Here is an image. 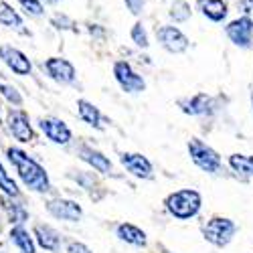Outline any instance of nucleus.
Returning <instances> with one entry per match:
<instances>
[{
	"instance_id": "nucleus-17",
	"label": "nucleus",
	"mask_w": 253,
	"mask_h": 253,
	"mask_svg": "<svg viewBox=\"0 0 253 253\" xmlns=\"http://www.w3.org/2000/svg\"><path fill=\"white\" fill-rule=\"evenodd\" d=\"M199 6L203 14L209 16L211 20H215V23H219V20L227 16V4L223 0H199Z\"/></svg>"
},
{
	"instance_id": "nucleus-11",
	"label": "nucleus",
	"mask_w": 253,
	"mask_h": 253,
	"mask_svg": "<svg viewBox=\"0 0 253 253\" xmlns=\"http://www.w3.org/2000/svg\"><path fill=\"white\" fill-rule=\"evenodd\" d=\"M8 126L14 134L16 140L20 142H31L33 140V130H31V124L25 112H10L8 114Z\"/></svg>"
},
{
	"instance_id": "nucleus-18",
	"label": "nucleus",
	"mask_w": 253,
	"mask_h": 253,
	"mask_svg": "<svg viewBox=\"0 0 253 253\" xmlns=\"http://www.w3.org/2000/svg\"><path fill=\"white\" fill-rule=\"evenodd\" d=\"M77 108H79V116L81 120H85L89 126H93V128H99V122H101V116H99V110L95 108V105H91L89 101L85 99H79L77 101Z\"/></svg>"
},
{
	"instance_id": "nucleus-9",
	"label": "nucleus",
	"mask_w": 253,
	"mask_h": 253,
	"mask_svg": "<svg viewBox=\"0 0 253 253\" xmlns=\"http://www.w3.org/2000/svg\"><path fill=\"white\" fill-rule=\"evenodd\" d=\"M0 59H2L6 65L14 71V73H18V75H29L31 73V63H29V59L20 53V51H16V49H12V47H0Z\"/></svg>"
},
{
	"instance_id": "nucleus-1",
	"label": "nucleus",
	"mask_w": 253,
	"mask_h": 253,
	"mask_svg": "<svg viewBox=\"0 0 253 253\" xmlns=\"http://www.w3.org/2000/svg\"><path fill=\"white\" fill-rule=\"evenodd\" d=\"M8 158H10V162L16 166V170H18L20 178L25 180L27 186H31L33 191H39V193L49 191V178H47V172H45L43 168H41L35 160H31L23 150L10 148V150H8Z\"/></svg>"
},
{
	"instance_id": "nucleus-25",
	"label": "nucleus",
	"mask_w": 253,
	"mask_h": 253,
	"mask_svg": "<svg viewBox=\"0 0 253 253\" xmlns=\"http://www.w3.org/2000/svg\"><path fill=\"white\" fill-rule=\"evenodd\" d=\"M170 16L174 20H186L188 16H191V6H188L186 2H174V6L170 8Z\"/></svg>"
},
{
	"instance_id": "nucleus-12",
	"label": "nucleus",
	"mask_w": 253,
	"mask_h": 253,
	"mask_svg": "<svg viewBox=\"0 0 253 253\" xmlns=\"http://www.w3.org/2000/svg\"><path fill=\"white\" fill-rule=\"evenodd\" d=\"M180 108L184 114H191V116H203L209 114L211 108H213V99H211L207 93H197L191 99H180Z\"/></svg>"
},
{
	"instance_id": "nucleus-24",
	"label": "nucleus",
	"mask_w": 253,
	"mask_h": 253,
	"mask_svg": "<svg viewBox=\"0 0 253 253\" xmlns=\"http://www.w3.org/2000/svg\"><path fill=\"white\" fill-rule=\"evenodd\" d=\"M0 188H2V191L6 195H10V197H18V188H16L14 180L8 178V174H6V170L2 168V164H0Z\"/></svg>"
},
{
	"instance_id": "nucleus-27",
	"label": "nucleus",
	"mask_w": 253,
	"mask_h": 253,
	"mask_svg": "<svg viewBox=\"0 0 253 253\" xmlns=\"http://www.w3.org/2000/svg\"><path fill=\"white\" fill-rule=\"evenodd\" d=\"M0 91H2V95L8 99V101H12V103H16V105H20V95H18V91L12 87V85H6V83H0Z\"/></svg>"
},
{
	"instance_id": "nucleus-15",
	"label": "nucleus",
	"mask_w": 253,
	"mask_h": 253,
	"mask_svg": "<svg viewBox=\"0 0 253 253\" xmlns=\"http://www.w3.org/2000/svg\"><path fill=\"white\" fill-rule=\"evenodd\" d=\"M79 156H81V160H85L87 164H91L95 170H99V172H110L112 170V162L108 160V156H103L101 152H97L93 148L83 146V148L79 150Z\"/></svg>"
},
{
	"instance_id": "nucleus-8",
	"label": "nucleus",
	"mask_w": 253,
	"mask_h": 253,
	"mask_svg": "<svg viewBox=\"0 0 253 253\" xmlns=\"http://www.w3.org/2000/svg\"><path fill=\"white\" fill-rule=\"evenodd\" d=\"M47 209L57 219H65V221H79L81 219V207L73 201H63V199L49 201Z\"/></svg>"
},
{
	"instance_id": "nucleus-32",
	"label": "nucleus",
	"mask_w": 253,
	"mask_h": 253,
	"mask_svg": "<svg viewBox=\"0 0 253 253\" xmlns=\"http://www.w3.org/2000/svg\"><path fill=\"white\" fill-rule=\"evenodd\" d=\"M45 2H57V0H45Z\"/></svg>"
},
{
	"instance_id": "nucleus-4",
	"label": "nucleus",
	"mask_w": 253,
	"mask_h": 253,
	"mask_svg": "<svg viewBox=\"0 0 253 253\" xmlns=\"http://www.w3.org/2000/svg\"><path fill=\"white\" fill-rule=\"evenodd\" d=\"M235 231H237V225L231 221V219H225V217H215V219H211L205 229H203V233H205V239L209 243H213L217 247H225L231 237L235 235Z\"/></svg>"
},
{
	"instance_id": "nucleus-29",
	"label": "nucleus",
	"mask_w": 253,
	"mask_h": 253,
	"mask_svg": "<svg viewBox=\"0 0 253 253\" xmlns=\"http://www.w3.org/2000/svg\"><path fill=\"white\" fill-rule=\"evenodd\" d=\"M126 4H128V8L134 12V14H140L144 4H146V0H126Z\"/></svg>"
},
{
	"instance_id": "nucleus-22",
	"label": "nucleus",
	"mask_w": 253,
	"mask_h": 253,
	"mask_svg": "<svg viewBox=\"0 0 253 253\" xmlns=\"http://www.w3.org/2000/svg\"><path fill=\"white\" fill-rule=\"evenodd\" d=\"M0 23L8 25V27H20V25H23V20H20V16L8 4L0 2Z\"/></svg>"
},
{
	"instance_id": "nucleus-26",
	"label": "nucleus",
	"mask_w": 253,
	"mask_h": 253,
	"mask_svg": "<svg viewBox=\"0 0 253 253\" xmlns=\"http://www.w3.org/2000/svg\"><path fill=\"white\" fill-rule=\"evenodd\" d=\"M132 39H134V43L136 45H140V47H148V37H146V31L142 29V25L138 23V25H134V29H132Z\"/></svg>"
},
{
	"instance_id": "nucleus-31",
	"label": "nucleus",
	"mask_w": 253,
	"mask_h": 253,
	"mask_svg": "<svg viewBox=\"0 0 253 253\" xmlns=\"http://www.w3.org/2000/svg\"><path fill=\"white\" fill-rule=\"evenodd\" d=\"M239 6H241V10H243L245 14L253 16V0H241ZM249 16H247V18H249Z\"/></svg>"
},
{
	"instance_id": "nucleus-30",
	"label": "nucleus",
	"mask_w": 253,
	"mask_h": 253,
	"mask_svg": "<svg viewBox=\"0 0 253 253\" xmlns=\"http://www.w3.org/2000/svg\"><path fill=\"white\" fill-rule=\"evenodd\" d=\"M67 253H91V251L85 245H83V243H75L73 241V243L67 245Z\"/></svg>"
},
{
	"instance_id": "nucleus-19",
	"label": "nucleus",
	"mask_w": 253,
	"mask_h": 253,
	"mask_svg": "<svg viewBox=\"0 0 253 253\" xmlns=\"http://www.w3.org/2000/svg\"><path fill=\"white\" fill-rule=\"evenodd\" d=\"M35 235H37V239H39V243L43 245L45 249H55L57 245H59V235L55 233V231L51 229V227H43V225H37L35 227Z\"/></svg>"
},
{
	"instance_id": "nucleus-13",
	"label": "nucleus",
	"mask_w": 253,
	"mask_h": 253,
	"mask_svg": "<svg viewBox=\"0 0 253 253\" xmlns=\"http://www.w3.org/2000/svg\"><path fill=\"white\" fill-rule=\"evenodd\" d=\"M41 128L55 144H67L71 140V130L59 120H41Z\"/></svg>"
},
{
	"instance_id": "nucleus-20",
	"label": "nucleus",
	"mask_w": 253,
	"mask_h": 253,
	"mask_svg": "<svg viewBox=\"0 0 253 253\" xmlns=\"http://www.w3.org/2000/svg\"><path fill=\"white\" fill-rule=\"evenodd\" d=\"M10 237L20 247V251H23V253H35V243H33V239L29 237V233L23 227H14L10 231Z\"/></svg>"
},
{
	"instance_id": "nucleus-7",
	"label": "nucleus",
	"mask_w": 253,
	"mask_h": 253,
	"mask_svg": "<svg viewBox=\"0 0 253 253\" xmlns=\"http://www.w3.org/2000/svg\"><path fill=\"white\" fill-rule=\"evenodd\" d=\"M251 33H253V20L247 18V16H243L239 20H233V23L227 27V37L239 47H247L249 45Z\"/></svg>"
},
{
	"instance_id": "nucleus-14",
	"label": "nucleus",
	"mask_w": 253,
	"mask_h": 253,
	"mask_svg": "<svg viewBox=\"0 0 253 253\" xmlns=\"http://www.w3.org/2000/svg\"><path fill=\"white\" fill-rule=\"evenodd\" d=\"M45 67L49 71V75L57 81H63V83H67V81H73L75 79V69L69 61L65 59H49L45 63Z\"/></svg>"
},
{
	"instance_id": "nucleus-21",
	"label": "nucleus",
	"mask_w": 253,
	"mask_h": 253,
	"mask_svg": "<svg viewBox=\"0 0 253 253\" xmlns=\"http://www.w3.org/2000/svg\"><path fill=\"white\" fill-rule=\"evenodd\" d=\"M229 164L233 170L241 172V174H253V156H241V154H233L229 158Z\"/></svg>"
},
{
	"instance_id": "nucleus-6",
	"label": "nucleus",
	"mask_w": 253,
	"mask_h": 253,
	"mask_svg": "<svg viewBox=\"0 0 253 253\" xmlns=\"http://www.w3.org/2000/svg\"><path fill=\"white\" fill-rule=\"evenodd\" d=\"M156 37L162 43V47L170 53H182L188 47V39L174 27H160L156 31Z\"/></svg>"
},
{
	"instance_id": "nucleus-28",
	"label": "nucleus",
	"mask_w": 253,
	"mask_h": 253,
	"mask_svg": "<svg viewBox=\"0 0 253 253\" xmlns=\"http://www.w3.org/2000/svg\"><path fill=\"white\" fill-rule=\"evenodd\" d=\"M20 4H23L31 14H41L43 12V6L39 4V0H18Z\"/></svg>"
},
{
	"instance_id": "nucleus-2",
	"label": "nucleus",
	"mask_w": 253,
	"mask_h": 253,
	"mask_svg": "<svg viewBox=\"0 0 253 253\" xmlns=\"http://www.w3.org/2000/svg\"><path fill=\"white\" fill-rule=\"evenodd\" d=\"M166 209L176 217V219H191L199 213L201 209V195L191 188L176 191L166 199Z\"/></svg>"
},
{
	"instance_id": "nucleus-5",
	"label": "nucleus",
	"mask_w": 253,
	"mask_h": 253,
	"mask_svg": "<svg viewBox=\"0 0 253 253\" xmlns=\"http://www.w3.org/2000/svg\"><path fill=\"white\" fill-rule=\"evenodd\" d=\"M114 75H116V79H118V83L126 89V91H130V93H134V91H144V87H146V83H144V79L140 77V75H136L134 71H132V67H130V63H126V61H118L116 65H114Z\"/></svg>"
},
{
	"instance_id": "nucleus-23",
	"label": "nucleus",
	"mask_w": 253,
	"mask_h": 253,
	"mask_svg": "<svg viewBox=\"0 0 253 253\" xmlns=\"http://www.w3.org/2000/svg\"><path fill=\"white\" fill-rule=\"evenodd\" d=\"M2 207H4L6 213H8L10 221H14V223H23V221L27 219V211L20 207V205H14V203H10L8 199H2Z\"/></svg>"
},
{
	"instance_id": "nucleus-16",
	"label": "nucleus",
	"mask_w": 253,
	"mask_h": 253,
	"mask_svg": "<svg viewBox=\"0 0 253 253\" xmlns=\"http://www.w3.org/2000/svg\"><path fill=\"white\" fill-rule=\"evenodd\" d=\"M118 237L126 243H132V245H138V247H144L146 245V233L142 229H138L136 225H130V223H122L118 225Z\"/></svg>"
},
{
	"instance_id": "nucleus-10",
	"label": "nucleus",
	"mask_w": 253,
	"mask_h": 253,
	"mask_svg": "<svg viewBox=\"0 0 253 253\" xmlns=\"http://www.w3.org/2000/svg\"><path fill=\"white\" fill-rule=\"evenodd\" d=\"M122 164L138 178H150L152 176V164L142 154H122Z\"/></svg>"
},
{
	"instance_id": "nucleus-3",
	"label": "nucleus",
	"mask_w": 253,
	"mask_h": 253,
	"mask_svg": "<svg viewBox=\"0 0 253 253\" xmlns=\"http://www.w3.org/2000/svg\"><path fill=\"white\" fill-rule=\"evenodd\" d=\"M188 152H191L193 162L201 170H205L209 174H215L221 170V156L211 148V146L201 142L199 138H191V142H188Z\"/></svg>"
}]
</instances>
